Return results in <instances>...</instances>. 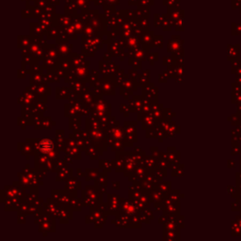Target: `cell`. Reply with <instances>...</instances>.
I'll return each instance as SVG.
<instances>
[{
    "instance_id": "1",
    "label": "cell",
    "mask_w": 241,
    "mask_h": 241,
    "mask_svg": "<svg viewBox=\"0 0 241 241\" xmlns=\"http://www.w3.org/2000/svg\"><path fill=\"white\" fill-rule=\"evenodd\" d=\"M54 147L53 141H50L48 138H44L43 141H40V150L41 152H43V154H47L51 151Z\"/></svg>"
}]
</instances>
